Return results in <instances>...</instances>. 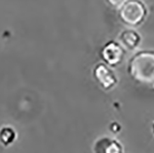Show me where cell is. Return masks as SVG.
Masks as SVG:
<instances>
[{"label":"cell","mask_w":154,"mask_h":153,"mask_svg":"<svg viewBox=\"0 0 154 153\" xmlns=\"http://www.w3.org/2000/svg\"><path fill=\"white\" fill-rule=\"evenodd\" d=\"M128 73L134 81L154 87V51L135 53L128 63Z\"/></svg>","instance_id":"6da1fadb"},{"label":"cell","mask_w":154,"mask_h":153,"mask_svg":"<svg viewBox=\"0 0 154 153\" xmlns=\"http://www.w3.org/2000/svg\"><path fill=\"white\" fill-rule=\"evenodd\" d=\"M119 41L125 49L134 51L141 44V35L134 29H127L119 34Z\"/></svg>","instance_id":"8992f818"},{"label":"cell","mask_w":154,"mask_h":153,"mask_svg":"<svg viewBox=\"0 0 154 153\" xmlns=\"http://www.w3.org/2000/svg\"><path fill=\"white\" fill-rule=\"evenodd\" d=\"M125 0H106L107 4L110 7L116 8V9H118L125 3Z\"/></svg>","instance_id":"ba28073f"},{"label":"cell","mask_w":154,"mask_h":153,"mask_svg":"<svg viewBox=\"0 0 154 153\" xmlns=\"http://www.w3.org/2000/svg\"><path fill=\"white\" fill-rule=\"evenodd\" d=\"M16 137V132L9 127H5L0 131V139L5 144L8 145L13 142Z\"/></svg>","instance_id":"52a82bcc"},{"label":"cell","mask_w":154,"mask_h":153,"mask_svg":"<svg viewBox=\"0 0 154 153\" xmlns=\"http://www.w3.org/2000/svg\"><path fill=\"white\" fill-rule=\"evenodd\" d=\"M120 20L128 27L140 26L148 17V8L142 0H125L118 8Z\"/></svg>","instance_id":"7a4b0ae2"},{"label":"cell","mask_w":154,"mask_h":153,"mask_svg":"<svg viewBox=\"0 0 154 153\" xmlns=\"http://www.w3.org/2000/svg\"><path fill=\"white\" fill-rule=\"evenodd\" d=\"M152 128H153V133H154V123H153V127Z\"/></svg>","instance_id":"9c48e42d"},{"label":"cell","mask_w":154,"mask_h":153,"mask_svg":"<svg viewBox=\"0 0 154 153\" xmlns=\"http://www.w3.org/2000/svg\"><path fill=\"white\" fill-rule=\"evenodd\" d=\"M92 74L96 82L105 90L114 89L118 83L116 74L105 63H98L93 68Z\"/></svg>","instance_id":"277c9868"},{"label":"cell","mask_w":154,"mask_h":153,"mask_svg":"<svg viewBox=\"0 0 154 153\" xmlns=\"http://www.w3.org/2000/svg\"><path fill=\"white\" fill-rule=\"evenodd\" d=\"M100 54L106 65L115 67L123 62L125 55V49L118 41H109L103 46Z\"/></svg>","instance_id":"3957f363"},{"label":"cell","mask_w":154,"mask_h":153,"mask_svg":"<svg viewBox=\"0 0 154 153\" xmlns=\"http://www.w3.org/2000/svg\"><path fill=\"white\" fill-rule=\"evenodd\" d=\"M94 153H123V146L119 141L110 137L99 138L93 146Z\"/></svg>","instance_id":"5b68a950"}]
</instances>
